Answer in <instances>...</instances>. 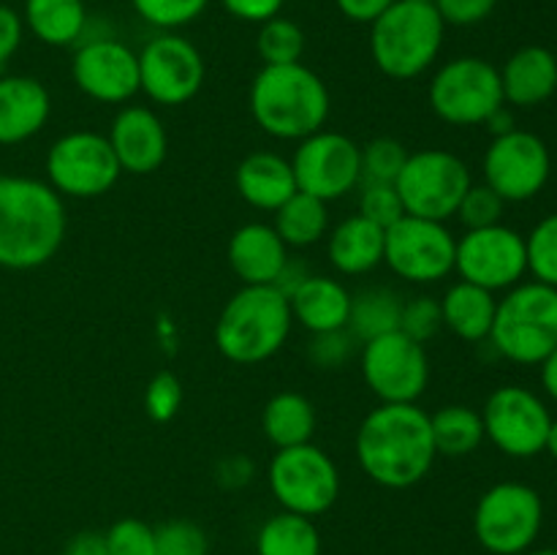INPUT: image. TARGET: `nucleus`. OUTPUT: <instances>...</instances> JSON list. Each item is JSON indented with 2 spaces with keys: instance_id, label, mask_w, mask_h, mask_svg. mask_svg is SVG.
Wrapping results in <instances>:
<instances>
[{
  "instance_id": "50",
  "label": "nucleus",
  "mask_w": 557,
  "mask_h": 555,
  "mask_svg": "<svg viewBox=\"0 0 557 555\" xmlns=\"http://www.w3.org/2000/svg\"><path fill=\"white\" fill-rule=\"evenodd\" d=\"M245 460H248V457L243 455L226 457V460L218 466V479H221V484H226V488H243V484L250 479V473H253V468L250 466L239 471V466H243Z\"/></svg>"
},
{
  "instance_id": "15",
  "label": "nucleus",
  "mask_w": 557,
  "mask_h": 555,
  "mask_svg": "<svg viewBox=\"0 0 557 555\" xmlns=\"http://www.w3.org/2000/svg\"><path fill=\"white\" fill-rule=\"evenodd\" d=\"M297 190L332 201L362 183V147L335 131L305 136L292 161Z\"/></svg>"
},
{
  "instance_id": "39",
  "label": "nucleus",
  "mask_w": 557,
  "mask_h": 555,
  "mask_svg": "<svg viewBox=\"0 0 557 555\" xmlns=\"http://www.w3.org/2000/svg\"><path fill=\"white\" fill-rule=\"evenodd\" d=\"M109 555H156V528L136 517H123L107 533Z\"/></svg>"
},
{
  "instance_id": "6",
  "label": "nucleus",
  "mask_w": 557,
  "mask_h": 555,
  "mask_svg": "<svg viewBox=\"0 0 557 555\" xmlns=\"http://www.w3.org/2000/svg\"><path fill=\"white\" fill-rule=\"evenodd\" d=\"M490 341L517 365H542L557 346V288L528 281L509 288L495 308Z\"/></svg>"
},
{
  "instance_id": "36",
  "label": "nucleus",
  "mask_w": 557,
  "mask_h": 555,
  "mask_svg": "<svg viewBox=\"0 0 557 555\" xmlns=\"http://www.w3.org/2000/svg\"><path fill=\"white\" fill-rule=\"evenodd\" d=\"M408 161V150L397 139L379 136L362 150V183H389L395 185L403 166Z\"/></svg>"
},
{
  "instance_id": "40",
  "label": "nucleus",
  "mask_w": 557,
  "mask_h": 555,
  "mask_svg": "<svg viewBox=\"0 0 557 555\" xmlns=\"http://www.w3.org/2000/svg\"><path fill=\"white\" fill-rule=\"evenodd\" d=\"M359 215L368 218V221H373L375 226H381L386 232V229L395 226L406 215V207H403L395 185L368 183L362 188V199H359Z\"/></svg>"
},
{
  "instance_id": "5",
  "label": "nucleus",
  "mask_w": 557,
  "mask_h": 555,
  "mask_svg": "<svg viewBox=\"0 0 557 555\" xmlns=\"http://www.w3.org/2000/svg\"><path fill=\"white\" fill-rule=\"evenodd\" d=\"M444 20L433 3L395 0L370 30L375 65L392 79H413L438 58L444 44Z\"/></svg>"
},
{
  "instance_id": "7",
  "label": "nucleus",
  "mask_w": 557,
  "mask_h": 555,
  "mask_svg": "<svg viewBox=\"0 0 557 555\" xmlns=\"http://www.w3.org/2000/svg\"><path fill=\"white\" fill-rule=\"evenodd\" d=\"M544 522L542 495L522 482H498L479 498L473 531L493 555H522L536 542Z\"/></svg>"
},
{
  "instance_id": "38",
  "label": "nucleus",
  "mask_w": 557,
  "mask_h": 555,
  "mask_svg": "<svg viewBox=\"0 0 557 555\" xmlns=\"http://www.w3.org/2000/svg\"><path fill=\"white\" fill-rule=\"evenodd\" d=\"M136 14L156 27H183L201 16L210 0H131Z\"/></svg>"
},
{
  "instance_id": "48",
  "label": "nucleus",
  "mask_w": 557,
  "mask_h": 555,
  "mask_svg": "<svg viewBox=\"0 0 557 555\" xmlns=\"http://www.w3.org/2000/svg\"><path fill=\"white\" fill-rule=\"evenodd\" d=\"M335 3L341 14L348 16L351 22H370L373 25L395 0H335Z\"/></svg>"
},
{
  "instance_id": "20",
  "label": "nucleus",
  "mask_w": 557,
  "mask_h": 555,
  "mask_svg": "<svg viewBox=\"0 0 557 555\" xmlns=\"http://www.w3.org/2000/svg\"><path fill=\"white\" fill-rule=\"evenodd\" d=\"M109 145L117 156L120 169L128 174L156 172L169 152L166 128L147 107L123 109L112 123Z\"/></svg>"
},
{
  "instance_id": "21",
  "label": "nucleus",
  "mask_w": 557,
  "mask_h": 555,
  "mask_svg": "<svg viewBox=\"0 0 557 555\" xmlns=\"http://www.w3.org/2000/svg\"><path fill=\"white\" fill-rule=\"evenodd\" d=\"M228 264L245 286H272L288 264L286 243L277 237L275 226L248 223L228 243Z\"/></svg>"
},
{
  "instance_id": "25",
  "label": "nucleus",
  "mask_w": 557,
  "mask_h": 555,
  "mask_svg": "<svg viewBox=\"0 0 557 555\" xmlns=\"http://www.w3.org/2000/svg\"><path fill=\"white\" fill-rule=\"evenodd\" d=\"M237 190L250 207L275 212L283 201L297 194L294 169L275 152H250L237 166Z\"/></svg>"
},
{
  "instance_id": "11",
  "label": "nucleus",
  "mask_w": 557,
  "mask_h": 555,
  "mask_svg": "<svg viewBox=\"0 0 557 555\" xmlns=\"http://www.w3.org/2000/svg\"><path fill=\"white\" fill-rule=\"evenodd\" d=\"M49 185L60 196L92 199L112 188L120 180L117 156L107 136L92 131H74L65 134L49 147L47 152Z\"/></svg>"
},
{
  "instance_id": "9",
  "label": "nucleus",
  "mask_w": 557,
  "mask_h": 555,
  "mask_svg": "<svg viewBox=\"0 0 557 555\" xmlns=\"http://www.w3.org/2000/svg\"><path fill=\"white\" fill-rule=\"evenodd\" d=\"M500 71L484 58H457L430 82V107L449 125L487 123L504 107Z\"/></svg>"
},
{
  "instance_id": "31",
  "label": "nucleus",
  "mask_w": 557,
  "mask_h": 555,
  "mask_svg": "<svg viewBox=\"0 0 557 555\" xmlns=\"http://www.w3.org/2000/svg\"><path fill=\"white\" fill-rule=\"evenodd\" d=\"M435 452L446 457H466L484 441L482 414L468 406H444L430 417Z\"/></svg>"
},
{
  "instance_id": "17",
  "label": "nucleus",
  "mask_w": 557,
  "mask_h": 555,
  "mask_svg": "<svg viewBox=\"0 0 557 555\" xmlns=\"http://www.w3.org/2000/svg\"><path fill=\"white\" fill-rule=\"evenodd\" d=\"M455 270L460 272L462 281L487 292L517 286L528 272L525 237L500 223L468 229L462 239H457Z\"/></svg>"
},
{
  "instance_id": "37",
  "label": "nucleus",
  "mask_w": 557,
  "mask_h": 555,
  "mask_svg": "<svg viewBox=\"0 0 557 555\" xmlns=\"http://www.w3.org/2000/svg\"><path fill=\"white\" fill-rule=\"evenodd\" d=\"M210 539L196 522L169 520L156 528V555H207Z\"/></svg>"
},
{
  "instance_id": "12",
  "label": "nucleus",
  "mask_w": 557,
  "mask_h": 555,
  "mask_svg": "<svg viewBox=\"0 0 557 555\" xmlns=\"http://www.w3.org/2000/svg\"><path fill=\"white\" fill-rule=\"evenodd\" d=\"M362 375L384 403H417L430 381L424 343L403 330L370 337L362 351Z\"/></svg>"
},
{
  "instance_id": "10",
  "label": "nucleus",
  "mask_w": 557,
  "mask_h": 555,
  "mask_svg": "<svg viewBox=\"0 0 557 555\" xmlns=\"http://www.w3.org/2000/svg\"><path fill=\"white\" fill-rule=\"evenodd\" d=\"M270 490L283 509L294 515H324L341 495V473L332 457L313 444L277 449L272 457Z\"/></svg>"
},
{
  "instance_id": "23",
  "label": "nucleus",
  "mask_w": 557,
  "mask_h": 555,
  "mask_svg": "<svg viewBox=\"0 0 557 555\" xmlns=\"http://www.w3.org/2000/svg\"><path fill=\"white\" fill-rule=\"evenodd\" d=\"M504 101L515 107H539L557 90V58L547 47H522L500 69Z\"/></svg>"
},
{
  "instance_id": "16",
  "label": "nucleus",
  "mask_w": 557,
  "mask_h": 555,
  "mask_svg": "<svg viewBox=\"0 0 557 555\" xmlns=\"http://www.w3.org/2000/svg\"><path fill=\"white\" fill-rule=\"evenodd\" d=\"M457 239L441 221L403 215L386 229L384 261L400 278L413 283H433L455 270Z\"/></svg>"
},
{
  "instance_id": "34",
  "label": "nucleus",
  "mask_w": 557,
  "mask_h": 555,
  "mask_svg": "<svg viewBox=\"0 0 557 555\" xmlns=\"http://www.w3.org/2000/svg\"><path fill=\"white\" fill-rule=\"evenodd\" d=\"M256 49H259L264 65L299 63L305 52V33L297 22L286 20V16H272V20L261 22Z\"/></svg>"
},
{
  "instance_id": "29",
  "label": "nucleus",
  "mask_w": 557,
  "mask_h": 555,
  "mask_svg": "<svg viewBox=\"0 0 557 555\" xmlns=\"http://www.w3.org/2000/svg\"><path fill=\"white\" fill-rule=\"evenodd\" d=\"M25 22L36 38L49 47L74 44L85 30L82 0H25Z\"/></svg>"
},
{
  "instance_id": "41",
  "label": "nucleus",
  "mask_w": 557,
  "mask_h": 555,
  "mask_svg": "<svg viewBox=\"0 0 557 555\" xmlns=\"http://www.w3.org/2000/svg\"><path fill=\"white\" fill-rule=\"evenodd\" d=\"M506 201L495 194L490 185H471L462 196L460 207H457V215H460L462 226L466 229H484L500 223L504 215Z\"/></svg>"
},
{
  "instance_id": "2",
  "label": "nucleus",
  "mask_w": 557,
  "mask_h": 555,
  "mask_svg": "<svg viewBox=\"0 0 557 555\" xmlns=\"http://www.w3.org/2000/svg\"><path fill=\"white\" fill-rule=\"evenodd\" d=\"M65 207L52 185L33 177H0V267L36 270L60 250Z\"/></svg>"
},
{
  "instance_id": "28",
  "label": "nucleus",
  "mask_w": 557,
  "mask_h": 555,
  "mask_svg": "<svg viewBox=\"0 0 557 555\" xmlns=\"http://www.w3.org/2000/svg\"><path fill=\"white\" fill-rule=\"evenodd\" d=\"M264 435L277 449L310 444L315 433V408L299 392H281L264 406Z\"/></svg>"
},
{
  "instance_id": "14",
  "label": "nucleus",
  "mask_w": 557,
  "mask_h": 555,
  "mask_svg": "<svg viewBox=\"0 0 557 555\" xmlns=\"http://www.w3.org/2000/svg\"><path fill=\"white\" fill-rule=\"evenodd\" d=\"M553 172L547 145L531 131L511 128L495 136L484 152V185L504 201H528L539 196Z\"/></svg>"
},
{
  "instance_id": "52",
  "label": "nucleus",
  "mask_w": 557,
  "mask_h": 555,
  "mask_svg": "<svg viewBox=\"0 0 557 555\" xmlns=\"http://www.w3.org/2000/svg\"><path fill=\"white\" fill-rule=\"evenodd\" d=\"M544 452H549V457L557 460V419H553L549 424V433H547V444H544Z\"/></svg>"
},
{
  "instance_id": "4",
  "label": "nucleus",
  "mask_w": 557,
  "mask_h": 555,
  "mask_svg": "<svg viewBox=\"0 0 557 555\" xmlns=\"http://www.w3.org/2000/svg\"><path fill=\"white\" fill-rule=\"evenodd\" d=\"M292 305L277 286H245L215 324L218 351L237 365L270 359L292 332Z\"/></svg>"
},
{
  "instance_id": "47",
  "label": "nucleus",
  "mask_w": 557,
  "mask_h": 555,
  "mask_svg": "<svg viewBox=\"0 0 557 555\" xmlns=\"http://www.w3.org/2000/svg\"><path fill=\"white\" fill-rule=\"evenodd\" d=\"M223 9L243 22H267L281 14L286 0H221Z\"/></svg>"
},
{
  "instance_id": "44",
  "label": "nucleus",
  "mask_w": 557,
  "mask_h": 555,
  "mask_svg": "<svg viewBox=\"0 0 557 555\" xmlns=\"http://www.w3.org/2000/svg\"><path fill=\"white\" fill-rule=\"evenodd\" d=\"M498 0H433L435 11L441 14L444 25H479L495 11Z\"/></svg>"
},
{
  "instance_id": "54",
  "label": "nucleus",
  "mask_w": 557,
  "mask_h": 555,
  "mask_svg": "<svg viewBox=\"0 0 557 555\" xmlns=\"http://www.w3.org/2000/svg\"><path fill=\"white\" fill-rule=\"evenodd\" d=\"M413 3H433V0H413Z\"/></svg>"
},
{
  "instance_id": "18",
  "label": "nucleus",
  "mask_w": 557,
  "mask_h": 555,
  "mask_svg": "<svg viewBox=\"0 0 557 555\" xmlns=\"http://www.w3.org/2000/svg\"><path fill=\"white\" fill-rule=\"evenodd\" d=\"M205 82V60L183 36H158L139 54V87L156 103L190 101Z\"/></svg>"
},
{
  "instance_id": "35",
  "label": "nucleus",
  "mask_w": 557,
  "mask_h": 555,
  "mask_svg": "<svg viewBox=\"0 0 557 555\" xmlns=\"http://www.w3.org/2000/svg\"><path fill=\"white\" fill-rule=\"evenodd\" d=\"M528 272L533 281L557 288V212L542 218L525 239Z\"/></svg>"
},
{
  "instance_id": "24",
  "label": "nucleus",
  "mask_w": 557,
  "mask_h": 555,
  "mask_svg": "<svg viewBox=\"0 0 557 555\" xmlns=\"http://www.w3.org/2000/svg\"><path fill=\"white\" fill-rule=\"evenodd\" d=\"M288 305L294 319H299V324L315 335L346 330L351 316V294L335 278L308 275L294 288Z\"/></svg>"
},
{
  "instance_id": "51",
  "label": "nucleus",
  "mask_w": 557,
  "mask_h": 555,
  "mask_svg": "<svg viewBox=\"0 0 557 555\" xmlns=\"http://www.w3.org/2000/svg\"><path fill=\"white\" fill-rule=\"evenodd\" d=\"M542 384L544 390H547V395L553 397V400H557V346L542 362Z\"/></svg>"
},
{
  "instance_id": "49",
  "label": "nucleus",
  "mask_w": 557,
  "mask_h": 555,
  "mask_svg": "<svg viewBox=\"0 0 557 555\" xmlns=\"http://www.w3.org/2000/svg\"><path fill=\"white\" fill-rule=\"evenodd\" d=\"M63 555H109L107 539H103V533L82 531L65 544Z\"/></svg>"
},
{
  "instance_id": "53",
  "label": "nucleus",
  "mask_w": 557,
  "mask_h": 555,
  "mask_svg": "<svg viewBox=\"0 0 557 555\" xmlns=\"http://www.w3.org/2000/svg\"><path fill=\"white\" fill-rule=\"evenodd\" d=\"M522 555H557V550H536V553H522Z\"/></svg>"
},
{
  "instance_id": "42",
  "label": "nucleus",
  "mask_w": 557,
  "mask_h": 555,
  "mask_svg": "<svg viewBox=\"0 0 557 555\" xmlns=\"http://www.w3.org/2000/svg\"><path fill=\"white\" fill-rule=\"evenodd\" d=\"M180 406H183V384H180L177 375L163 370V373H158L156 379L147 384V417L156 419V422H169V419H174V414L180 411Z\"/></svg>"
},
{
  "instance_id": "43",
  "label": "nucleus",
  "mask_w": 557,
  "mask_h": 555,
  "mask_svg": "<svg viewBox=\"0 0 557 555\" xmlns=\"http://www.w3.org/2000/svg\"><path fill=\"white\" fill-rule=\"evenodd\" d=\"M441 324H444V316H441V303H435V299L417 297L413 303L403 305L400 330L413 341L424 343L438 332Z\"/></svg>"
},
{
  "instance_id": "32",
  "label": "nucleus",
  "mask_w": 557,
  "mask_h": 555,
  "mask_svg": "<svg viewBox=\"0 0 557 555\" xmlns=\"http://www.w3.org/2000/svg\"><path fill=\"white\" fill-rule=\"evenodd\" d=\"M275 232L283 243L294 248L319 243L326 232V201L297 190L275 210Z\"/></svg>"
},
{
  "instance_id": "13",
  "label": "nucleus",
  "mask_w": 557,
  "mask_h": 555,
  "mask_svg": "<svg viewBox=\"0 0 557 555\" xmlns=\"http://www.w3.org/2000/svg\"><path fill=\"white\" fill-rule=\"evenodd\" d=\"M484 435L509 457H536L547 444L549 408L525 386H498L484 403Z\"/></svg>"
},
{
  "instance_id": "27",
  "label": "nucleus",
  "mask_w": 557,
  "mask_h": 555,
  "mask_svg": "<svg viewBox=\"0 0 557 555\" xmlns=\"http://www.w3.org/2000/svg\"><path fill=\"white\" fill-rule=\"evenodd\" d=\"M495 303L493 292L482 286H473V283L460 281L446 292V297L441 299V316H444V324L455 332L457 337L468 343H479L484 337H490L495 321Z\"/></svg>"
},
{
  "instance_id": "19",
  "label": "nucleus",
  "mask_w": 557,
  "mask_h": 555,
  "mask_svg": "<svg viewBox=\"0 0 557 555\" xmlns=\"http://www.w3.org/2000/svg\"><path fill=\"white\" fill-rule=\"evenodd\" d=\"M76 87L103 103L128 101L139 92V54L114 38H96L76 49L71 63Z\"/></svg>"
},
{
  "instance_id": "1",
  "label": "nucleus",
  "mask_w": 557,
  "mask_h": 555,
  "mask_svg": "<svg viewBox=\"0 0 557 555\" xmlns=\"http://www.w3.org/2000/svg\"><path fill=\"white\" fill-rule=\"evenodd\" d=\"M435 457L430 414L417 403H381L359 424L357 460L384 488L403 490L422 482Z\"/></svg>"
},
{
  "instance_id": "3",
  "label": "nucleus",
  "mask_w": 557,
  "mask_h": 555,
  "mask_svg": "<svg viewBox=\"0 0 557 555\" xmlns=\"http://www.w3.org/2000/svg\"><path fill=\"white\" fill-rule=\"evenodd\" d=\"M250 112L270 136L305 139L330 118V92L308 65H264L250 87Z\"/></svg>"
},
{
  "instance_id": "22",
  "label": "nucleus",
  "mask_w": 557,
  "mask_h": 555,
  "mask_svg": "<svg viewBox=\"0 0 557 555\" xmlns=\"http://www.w3.org/2000/svg\"><path fill=\"white\" fill-rule=\"evenodd\" d=\"M47 87L33 76H0V145H20L47 125Z\"/></svg>"
},
{
  "instance_id": "8",
  "label": "nucleus",
  "mask_w": 557,
  "mask_h": 555,
  "mask_svg": "<svg viewBox=\"0 0 557 555\" xmlns=\"http://www.w3.org/2000/svg\"><path fill=\"white\" fill-rule=\"evenodd\" d=\"M471 185V169L455 152L422 150L408 156L395 188L406 215L444 223L446 218L457 215V207Z\"/></svg>"
},
{
  "instance_id": "30",
  "label": "nucleus",
  "mask_w": 557,
  "mask_h": 555,
  "mask_svg": "<svg viewBox=\"0 0 557 555\" xmlns=\"http://www.w3.org/2000/svg\"><path fill=\"white\" fill-rule=\"evenodd\" d=\"M256 550L259 555H321L319 528L310 517L281 511L261 526Z\"/></svg>"
},
{
  "instance_id": "46",
  "label": "nucleus",
  "mask_w": 557,
  "mask_h": 555,
  "mask_svg": "<svg viewBox=\"0 0 557 555\" xmlns=\"http://www.w3.org/2000/svg\"><path fill=\"white\" fill-rule=\"evenodd\" d=\"M22 30H25V22H22V16L16 14L11 5L0 3V71L5 69V63L11 60V54L20 49Z\"/></svg>"
},
{
  "instance_id": "33",
  "label": "nucleus",
  "mask_w": 557,
  "mask_h": 555,
  "mask_svg": "<svg viewBox=\"0 0 557 555\" xmlns=\"http://www.w3.org/2000/svg\"><path fill=\"white\" fill-rule=\"evenodd\" d=\"M403 305L386 288H370L359 297H351V316H348V326H351L354 337H362L364 343L370 337H379L384 332L400 330Z\"/></svg>"
},
{
  "instance_id": "26",
  "label": "nucleus",
  "mask_w": 557,
  "mask_h": 555,
  "mask_svg": "<svg viewBox=\"0 0 557 555\" xmlns=\"http://www.w3.org/2000/svg\"><path fill=\"white\" fill-rule=\"evenodd\" d=\"M386 232L362 215L346 218L330 237V261L343 275H362L384 261Z\"/></svg>"
},
{
  "instance_id": "45",
  "label": "nucleus",
  "mask_w": 557,
  "mask_h": 555,
  "mask_svg": "<svg viewBox=\"0 0 557 555\" xmlns=\"http://www.w3.org/2000/svg\"><path fill=\"white\" fill-rule=\"evenodd\" d=\"M348 354H351V337L346 335V330L315 335L313 346H310V357L324 368H335L343 359H348Z\"/></svg>"
}]
</instances>
